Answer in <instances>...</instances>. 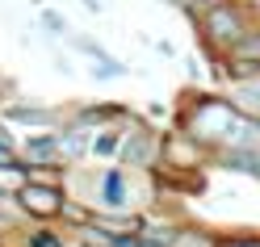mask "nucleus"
<instances>
[{"mask_svg": "<svg viewBox=\"0 0 260 247\" xmlns=\"http://www.w3.org/2000/svg\"><path fill=\"white\" fill-rule=\"evenodd\" d=\"M84 205L92 214H135L143 205V197L147 193H139V180L130 168H122V163H109V168L101 172H92L84 180Z\"/></svg>", "mask_w": 260, "mask_h": 247, "instance_id": "nucleus-1", "label": "nucleus"}, {"mask_svg": "<svg viewBox=\"0 0 260 247\" xmlns=\"http://www.w3.org/2000/svg\"><path fill=\"white\" fill-rule=\"evenodd\" d=\"M202 34L210 46H218L222 55H235L243 42L252 38V21H248V9L235 5V0H218V5H206L202 9Z\"/></svg>", "mask_w": 260, "mask_h": 247, "instance_id": "nucleus-2", "label": "nucleus"}, {"mask_svg": "<svg viewBox=\"0 0 260 247\" xmlns=\"http://www.w3.org/2000/svg\"><path fill=\"white\" fill-rule=\"evenodd\" d=\"M13 205H17L25 218H34L38 226H51L63 218V205H68V193L63 185H46V180H21L13 189Z\"/></svg>", "mask_w": 260, "mask_h": 247, "instance_id": "nucleus-3", "label": "nucleus"}, {"mask_svg": "<svg viewBox=\"0 0 260 247\" xmlns=\"http://www.w3.org/2000/svg\"><path fill=\"white\" fill-rule=\"evenodd\" d=\"M159 138L155 130H147V126H130L126 130V138H122V155H118V163L122 168H130V172H147V168H159Z\"/></svg>", "mask_w": 260, "mask_h": 247, "instance_id": "nucleus-4", "label": "nucleus"}, {"mask_svg": "<svg viewBox=\"0 0 260 247\" xmlns=\"http://www.w3.org/2000/svg\"><path fill=\"white\" fill-rule=\"evenodd\" d=\"M206 155H210V151H206L198 138H189L185 130H181V134H164V143H159V168H172V172L202 168Z\"/></svg>", "mask_w": 260, "mask_h": 247, "instance_id": "nucleus-5", "label": "nucleus"}, {"mask_svg": "<svg viewBox=\"0 0 260 247\" xmlns=\"http://www.w3.org/2000/svg\"><path fill=\"white\" fill-rule=\"evenodd\" d=\"M21 163L25 168H59V134H29L21 147Z\"/></svg>", "mask_w": 260, "mask_h": 247, "instance_id": "nucleus-6", "label": "nucleus"}, {"mask_svg": "<svg viewBox=\"0 0 260 247\" xmlns=\"http://www.w3.org/2000/svg\"><path fill=\"white\" fill-rule=\"evenodd\" d=\"M88 147H92V130L88 126L72 122L68 130H59V159L63 163H80V159L88 155Z\"/></svg>", "mask_w": 260, "mask_h": 247, "instance_id": "nucleus-7", "label": "nucleus"}, {"mask_svg": "<svg viewBox=\"0 0 260 247\" xmlns=\"http://www.w3.org/2000/svg\"><path fill=\"white\" fill-rule=\"evenodd\" d=\"M218 168H231V172H243V176H256L260 180V155L248 151V147H222V151H210Z\"/></svg>", "mask_w": 260, "mask_h": 247, "instance_id": "nucleus-8", "label": "nucleus"}, {"mask_svg": "<svg viewBox=\"0 0 260 247\" xmlns=\"http://www.w3.org/2000/svg\"><path fill=\"white\" fill-rule=\"evenodd\" d=\"M122 138H126V130H118V126H101V130H92V147H88V155H96V159H113V163H118V155H122Z\"/></svg>", "mask_w": 260, "mask_h": 247, "instance_id": "nucleus-9", "label": "nucleus"}, {"mask_svg": "<svg viewBox=\"0 0 260 247\" xmlns=\"http://www.w3.org/2000/svg\"><path fill=\"white\" fill-rule=\"evenodd\" d=\"M243 118H256L260 122V80H248V84H235L231 88V96H226Z\"/></svg>", "mask_w": 260, "mask_h": 247, "instance_id": "nucleus-10", "label": "nucleus"}, {"mask_svg": "<svg viewBox=\"0 0 260 247\" xmlns=\"http://www.w3.org/2000/svg\"><path fill=\"white\" fill-rule=\"evenodd\" d=\"M5 118L9 122H21V126H51V122H59V113L55 109H42V105H9Z\"/></svg>", "mask_w": 260, "mask_h": 247, "instance_id": "nucleus-11", "label": "nucleus"}, {"mask_svg": "<svg viewBox=\"0 0 260 247\" xmlns=\"http://www.w3.org/2000/svg\"><path fill=\"white\" fill-rule=\"evenodd\" d=\"M17 247H68V239H63L55 226H34V230H21Z\"/></svg>", "mask_w": 260, "mask_h": 247, "instance_id": "nucleus-12", "label": "nucleus"}, {"mask_svg": "<svg viewBox=\"0 0 260 247\" xmlns=\"http://www.w3.org/2000/svg\"><path fill=\"white\" fill-rule=\"evenodd\" d=\"M214 247H260V235H214Z\"/></svg>", "mask_w": 260, "mask_h": 247, "instance_id": "nucleus-13", "label": "nucleus"}, {"mask_svg": "<svg viewBox=\"0 0 260 247\" xmlns=\"http://www.w3.org/2000/svg\"><path fill=\"white\" fill-rule=\"evenodd\" d=\"M231 59H248V63H260V29H252V38L239 46V51L231 55Z\"/></svg>", "mask_w": 260, "mask_h": 247, "instance_id": "nucleus-14", "label": "nucleus"}, {"mask_svg": "<svg viewBox=\"0 0 260 247\" xmlns=\"http://www.w3.org/2000/svg\"><path fill=\"white\" fill-rule=\"evenodd\" d=\"M17 168H21V155H17V147L0 143V176H5V172H17Z\"/></svg>", "mask_w": 260, "mask_h": 247, "instance_id": "nucleus-15", "label": "nucleus"}, {"mask_svg": "<svg viewBox=\"0 0 260 247\" xmlns=\"http://www.w3.org/2000/svg\"><path fill=\"white\" fill-rule=\"evenodd\" d=\"M113 247H164V243L147 235H126V239H113Z\"/></svg>", "mask_w": 260, "mask_h": 247, "instance_id": "nucleus-16", "label": "nucleus"}, {"mask_svg": "<svg viewBox=\"0 0 260 247\" xmlns=\"http://www.w3.org/2000/svg\"><path fill=\"white\" fill-rule=\"evenodd\" d=\"M172 5H181V9H189V13H198V9L206 5V0H172Z\"/></svg>", "mask_w": 260, "mask_h": 247, "instance_id": "nucleus-17", "label": "nucleus"}, {"mask_svg": "<svg viewBox=\"0 0 260 247\" xmlns=\"http://www.w3.org/2000/svg\"><path fill=\"white\" fill-rule=\"evenodd\" d=\"M42 21L51 25V29H63V17H55V13H42Z\"/></svg>", "mask_w": 260, "mask_h": 247, "instance_id": "nucleus-18", "label": "nucleus"}]
</instances>
